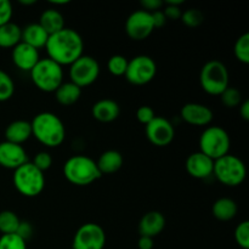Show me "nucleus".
<instances>
[{"label": "nucleus", "mask_w": 249, "mask_h": 249, "mask_svg": "<svg viewBox=\"0 0 249 249\" xmlns=\"http://www.w3.org/2000/svg\"><path fill=\"white\" fill-rule=\"evenodd\" d=\"M151 17H152V22H153V26H155V29L160 28V27H163L165 23H167V18H165L163 10H157V11L151 12Z\"/></svg>", "instance_id": "obj_41"}, {"label": "nucleus", "mask_w": 249, "mask_h": 249, "mask_svg": "<svg viewBox=\"0 0 249 249\" xmlns=\"http://www.w3.org/2000/svg\"><path fill=\"white\" fill-rule=\"evenodd\" d=\"M21 4H23V5H33V4H36V0H21Z\"/></svg>", "instance_id": "obj_45"}, {"label": "nucleus", "mask_w": 249, "mask_h": 249, "mask_svg": "<svg viewBox=\"0 0 249 249\" xmlns=\"http://www.w3.org/2000/svg\"><path fill=\"white\" fill-rule=\"evenodd\" d=\"M12 5L9 0H0V26L11 22Z\"/></svg>", "instance_id": "obj_36"}, {"label": "nucleus", "mask_w": 249, "mask_h": 249, "mask_svg": "<svg viewBox=\"0 0 249 249\" xmlns=\"http://www.w3.org/2000/svg\"><path fill=\"white\" fill-rule=\"evenodd\" d=\"M163 12H164V16L165 18H167V21L168 19H173V21L180 19V17H181V14H182L180 6H178V5H169V4L165 5Z\"/></svg>", "instance_id": "obj_38"}, {"label": "nucleus", "mask_w": 249, "mask_h": 249, "mask_svg": "<svg viewBox=\"0 0 249 249\" xmlns=\"http://www.w3.org/2000/svg\"><path fill=\"white\" fill-rule=\"evenodd\" d=\"M27 152L22 145L2 141L0 142V165L6 169L16 170L28 162Z\"/></svg>", "instance_id": "obj_14"}, {"label": "nucleus", "mask_w": 249, "mask_h": 249, "mask_svg": "<svg viewBox=\"0 0 249 249\" xmlns=\"http://www.w3.org/2000/svg\"><path fill=\"white\" fill-rule=\"evenodd\" d=\"M48 57L60 66H71L80 57L84 50V41L80 34L72 28H63L49 36L45 45Z\"/></svg>", "instance_id": "obj_1"}, {"label": "nucleus", "mask_w": 249, "mask_h": 249, "mask_svg": "<svg viewBox=\"0 0 249 249\" xmlns=\"http://www.w3.org/2000/svg\"><path fill=\"white\" fill-rule=\"evenodd\" d=\"M155 117V111L150 106H140L136 111V118L141 124H145V125H147Z\"/></svg>", "instance_id": "obj_37"}, {"label": "nucleus", "mask_w": 249, "mask_h": 249, "mask_svg": "<svg viewBox=\"0 0 249 249\" xmlns=\"http://www.w3.org/2000/svg\"><path fill=\"white\" fill-rule=\"evenodd\" d=\"M100 74V65L92 56L82 55L70 66V78L73 84L82 88L96 82Z\"/></svg>", "instance_id": "obj_9"}, {"label": "nucleus", "mask_w": 249, "mask_h": 249, "mask_svg": "<svg viewBox=\"0 0 249 249\" xmlns=\"http://www.w3.org/2000/svg\"><path fill=\"white\" fill-rule=\"evenodd\" d=\"M181 118L191 125L206 126L213 121V111L206 105L190 102L182 106Z\"/></svg>", "instance_id": "obj_15"}, {"label": "nucleus", "mask_w": 249, "mask_h": 249, "mask_svg": "<svg viewBox=\"0 0 249 249\" xmlns=\"http://www.w3.org/2000/svg\"><path fill=\"white\" fill-rule=\"evenodd\" d=\"M32 163L34 164V167L38 168L40 172L44 173L45 170L50 169L51 164H53V157H51L50 153L45 152V151H41V152L36 153Z\"/></svg>", "instance_id": "obj_35"}, {"label": "nucleus", "mask_w": 249, "mask_h": 249, "mask_svg": "<svg viewBox=\"0 0 249 249\" xmlns=\"http://www.w3.org/2000/svg\"><path fill=\"white\" fill-rule=\"evenodd\" d=\"M180 19H181L185 26L190 27V28H196V27L201 26L203 23L204 16L201 10L187 9L182 12Z\"/></svg>", "instance_id": "obj_32"}, {"label": "nucleus", "mask_w": 249, "mask_h": 249, "mask_svg": "<svg viewBox=\"0 0 249 249\" xmlns=\"http://www.w3.org/2000/svg\"><path fill=\"white\" fill-rule=\"evenodd\" d=\"M220 97L224 106L228 107V108H235V107H238L242 104V94L236 88L228 87L221 92Z\"/></svg>", "instance_id": "obj_31"}, {"label": "nucleus", "mask_w": 249, "mask_h": 249, "mask_svg": "<svg viewBox=\"0 0 249 249\" xmlns=\"http://www.w3.org/2000/svg\"><path fill=\"white\" fill-rule=\"evenodd\" d=\"M31 125L32 135L48 147H57L65 141V124L55 113H38L31 122Z\"/></svg>", "instance_id": "obj_2"}, {"label": "nucleus", "mask_w": 249, "mask_h": 249, "mask_svg": "<svg viewBox=\"0 0 249 249\" xmlns=\"http://www.w3.org/2000/svg\"><path fill=\"white\" fill-rule=\"evenodd\" d=\"M237 211L238 208L236 202L233 199L228 198V197L216 199L213 204V208H212L213 215L220 221L232 220L237 215Z\"/></svg>", "instance_id": "obj_26"}, {"label": "nucleus", "mask_w": 249, "mask_h": 249, "mask_svg": "<svg viewBox=\"0 0 249 249\" xmlns=\"http://www.w3.org/2000/svg\"><path fill=\"white\" fill-rule=\"evenodd\" d=\"M230 146V135L221 126H208L199 136V152L213 160L228 155Z\"/></svg>", "instance_id": "obj_5"}, {"label": "nucleus", "mask_w": 249, "mask_h": 249, "mask_svg": "<svg viewBox=\"0 0 249 249\" xmlns=\"http://www.w3.org/2000/svg\"><path fill=\"white\" fill-rule=\"evenodd\" d=\"M22 28L14 22L0 26V48L14 49L21 43Z\"/></svg>", "instance_id": "obj_25"}, {"label": "nucleus", "mask_w": 249, "mask_h": 249, "mask_svg": "<svg viewBox=\"0 0 249 249\" xmlns=\"http://www.w3.org/2000/svg\"><path fill=\"white\" fill-rule=\"evenodd\" d=\"M186 172L196 179H207L213 174L214 160L202 152H194L186 160Z\"/></svg>", "instance_id": "obj_16"}, {"label": "nucleus", "mask_w": 249, "mask_h": 249, "mask_svg": "<svg viewBox=\"0 0 249 249\" xmlns=\"http://www.w3.org/2000/svg\"><path fill=\"white\" fill-rule=\"evenodd\" d=\"M165 228V218L160 212L151 211L146 213L141 218L139 223V232L140 236H146V237H156L160 235Z\"/></svg>", "instance_id": "obj_18"}, {"label": "nucleus", "mask_w": 249, "mask_h": 249, "mask_svg": "<svg viewBox=\"0 0 249 249\" xmlns=\"http://www.w3.org/2000/svg\"><path fill=\"white\" fill-rule=\"evenodd\" d=\"M146 136L148 141L155 146L164 147L174 140L175 129L167 118L156 116L146 125Z\"/></svg>", "instance_id": "obj_13"}, {"label": "nucleus", "mask_w": 249, "mask_h": 249, "mask_svg": "<svg viewBox=\"0 0 249 249\" xmlns=\"http://www.w3.org/2000/svg\"><path fill=\"white\" fill-rule=\"evenodd\" d=\"M39 60V51L22 41L12 49V62L24 72H31Z\"/></svg>", "instance_id": "obj_17"}, {"label": "nucleus", "mask_w": 249, "mask_h": 249, "mask_svg": "<svg viewBox=\"0 0 249 249\" xmlns=\"http://www.w3.org/2000/svg\"><path fill=\"white\" fill-rule=\"evenodd\" d=\"M153 31L155 26H153L151 12L145 10L134 11L125 22V32L129 38L133 40H145L152 34Z\"/></svg>", "instance_id": "obj_12"}, {"label": "nucleus", "mask_w": 249, "mask_h": 249, "mask_svg": "<svg viewBox=\"0 0 249 249\" xmlns=\"http://www.w3.org/2000/svg\"><path fill=\"white\" fill-rule=\"evenodd\" d=\"M140 5L142 9L147 12H153L160 10V7L164 5L162 0H141Z\"/></svg>", "instance_id": "obj_40"}, {"label": "nucleus", "mask_w": 249, "mask_h": 249, "mask_svg": "<svg viewBox=\"0 0 249 249\" xmlns=\"http://www.w3.org/2000/svg\"><path fill=\"white\" fill-rule=\"evenodd\" d=\"M82 96V89L72 82H63L55 91L57 102L62 106H72Z\"/></svg>", "instance_id": "obj_24"}, {"label": "nucleus", "mask_w": 249, "mask_h": 249, "mask_svg": "<svg viewBox=\"0 0 249 249\" xmlns=\"http://www.w3.org/2000/svg\"><path fill=\"white\" fill-rule=\"evenodd\" d=\"M39 24L45 29L49 36H51L65 28V17L58 10L48 9L40 15Z\"/></svg>", "instance_id": "obj_23"}, {"label": "nucleus", "mask_w": 249, "mask_h": 249, "mask_svg": "<svg viewBox=\"0 0 249 249\" xmlns=\"http://www.w3.org/2000/svg\"><path fill=\"white\" fill-rule=\"evenodd\" d=\"M51 4H53V5H66V4H68V0H53V1H50Z\"/></svg>", "instance_id": "obj_44"}, {"label": "nucleus", "mask_w": 249, "mask_h": 249, "mask_svg": "<svg viewBox=\"0 0 249 249\" xmlns=\"http://www.w3.org/2000/svg\"><path fill=\"white\" fill-rule=\"evenodd\" d=\"M233 53H235L236 58L240 62L248 65L249 63V34L245 33L236 40L235 46H233Z\"/></svg>", "instance_id": "obj_28"}, {"label": "nucleus", "mask_w": 249, "mask_h": 249, "mask_svg": "<svg viewBox=\"0 0 249 249\" xmlns=\"http://www.w3.org/2000/svg\"><path fill=\"white\" fill-rule=\"evenodd\" d=\"M19 220L16 213L11 211H4L0 212V232L2 235H11V233H16L17 229H18Z\"/></svg>", "instance_id": "obj_27"}, {"label": "nucleus", "mask_w": 249, "mask_h": 249, "mask_svg": "<svg viewBox=\"0 0 249 249\" xmlns=\"http://www.w3.org/2000/svg\"><path fill=\"white\" fill-rule=\"evenodd\" d=\"M92 117L101 123H111L116 121L121 114V107L111 99H104L97 101L91 108Z\"/></svg>", "instance_id": "obj_19"}, {"label": "nucleus", "mask_w": 249, "mask_h": 249, "mask_svg": "<svg viewBox=\"0 0 249 249\" xmlns=\"http://www.w3.org/2000/svg\"><path fill=\"white\" fill-rule=\"evenodd\" d=\"M66 179L77 186H88L102 177L96 162L88 156H73L63 165Z\"/></svg>", "instance_id": "obj_3"}, {"label": "nucleus", "mask_w": 249, "mask_h": 249, "mask_svg": "<svg viewBox=\"0 0 249 249\" xmlns=\"http://www.w3.org/2000/svg\"><path fill=\"white\" fill-rule=\"evenodd\" d=\"M157 66L155 60L147 55H139L128 62L125 78L134 85H145L155 78Z\"/></svg>", "instance_id": "obj_10"}, {"label": "nucleus", "mask_w": 249, "mask_h": 249, "mask_svg": "<svg viewBox=\"0 0 249 249\" xmlns=\"http://www.w3.org/2000/svg\"><path fill=\"white\" fill-rule=\"evenodd\" d=\"M15 92V83L5 71L0 70V102L7 101Z\"/></svg>", "instance_id": "obj_30"}, {"label": "nucleus", "mask_w": 249, "mask_h": 249, "mask_svg": "<svg viewBox=\"0 0 249 249\" xmlns=\"http://www.w3.org/2000/svg\"><path fill=\"white\" fill-rule=\"evenodd\" d=\"M128 62L129 61L123 55H113L109 57L108 62H107V70L111 74L121 77V75L125 74Z\"/></svg>", "instance_id": "obj_29"}, {"label": "nucleus", "mask_w": 249, "mask_h": 249, "mask_svg": "<svg viewBox=\"0 0 249 249\" xmlns=\"http://www.w3.org/2000/svg\"><path fill=\"white\" fill-rule=\"evenodd\" d=\"M15 189L24 197H36L45 187L44 173L34 167L33 163H24L14 173Z\"/></svg>", "instance_id": "obj_6"}, {"label": "nucleus", "mask_w": 249, "mask_h": 249, "mask_svg": "<svg viewBox=\"0 0 249 249\" xmlns=\"http://www.w3.org/2000/svg\"><path fill=\"white\" fill-rule=\"evenodd\" d=\"M48 39L49 34L39 23H31L24 27V28H22L21 41L32 46V48L36 49V50L45 48Z\"/></svg>", "instance_id": "obj_20"}, {"label": "nucleus", "mask_w": 249, "mask_h": 249, "mask_svg": "<svg viewBox=\"0 0 249 249\" xmlns=\"http://www.w3.org/2000/svg\"><path fill=\"white\" fill-rule=\"evenodd\" d=\"M106 245L105 230L95 223L80 226L73 237L72 249H104Z\"/></svg>", "instance_id": "obj_11"}, {"label": "nucleus", "mask_w": 249, "mask_h": 249, "mask_svg": "<svg viewBox=\"0 0 249 249\" xmlns=\"http://www.w3.org/2000/svg\"><path fill=\"white\" fill-rule=\"evenodd\" d=\"M0 249H27V243L16 233L2 235L0 237Z\"/></svg>", "instance_id": "obj_33"}, {"label": "nucleus", "mask_w": 249, "mask_h": 249, "mask_svg": "<svg viewBox=\"0 0 249 249\" xmlns=\"http://www.w3.org/2000/svg\"><path fill=\"white\" fill-rule=\"evenodd\" d=\"M153 238L146 237V236H140L138 241V247L139 249H153Z\"/></svg>", "instance_id": "obj_42"}, {"label": "nucleus", "mask_w": 249, "mask_h": 249, "mask_svg": "<svg viewBox=\"0 0 249 249\" xmlns=\"http://www.w3.org/2000/svg\"><path fill=\"white\" fill-rule=\"evenodd\" d=\"M32 233H33V228H32L31 224L27 223V221H21V223H19L18 229H17L16 231V235H18L19 237L23 238V240L27 242V240L31 237Z\"/></svg>", "instance_id": "obj_39"}, {"label": "nucleus", "mask_w": 249, "mask_h": 249, "mask_svg": "<svg viewBox=\"0 0 249 249\" xmlns=\"http://www.w3.org/2000/svg\"><path fill=\"white\" fill-rule=\"evenodd\" d=\"M123 156L116 150H108L101 153L96 164L101 174H113L123 165Z\"/></svg>", "instance_id": "obj_22"}, {"label": "nucleus", "mask_w": 249, "mask_h": 249, "mask_svg": "<svg viewBox=\"0 0 249 249\" xmlns=\"http://www.w3.org/2000/svg\"><path fill=\"white\" fill-rule=\"evenodd\" d=\"M240 114L245 121H249V101L245 100L240 105Z\"/></svg>", "instance_id": "obj_43"}, {"label": "nucleus", "mask_w": 249, "mask_h": 249, "mask_svg": "<svg viewBox=\"0 0 249 249\" xmlns=\"http://www.w3.org/2000/svg\"><path fill=\"white\" fill-rule=\"evenodd\" d=\"M236 243L242 249H249V221L245 220L235 230Z\"/></svg>", "instance_id": "obj_34"}, {"label": "nucleus", "mask_w": 249, "mask_h": 249, "mask_svg": "<svg viewBox=\"0 0 249 249\" xmlns=\"http://www.w3.org/2000/svg\"><path fill=\"white\" fill-rule=\"evenodd\" d=\"M213 174L225 186H240L246 179L247 169L242 160L236 156L228 153L224 157L214 160Z\"/></svg>", "instance_id": "obj_8"}, {"label": "nucleus", "mask_w": 249, "mask_h": 249, "mask_svg": "<svg viewBox=\"0 0 249 249\" xmlns=\"http://www.w3.org/2000/svg\"><path fill=\"white\" fill-rule=\"evenodd\" d=\"M29 73L34 85L44 92H55L63 83L62 66L49 57L40 58Z\"/></svg>", "instance_id": "obj_4"}, {"label": "nucleus", "mask_w": 249, "mask_h": 249, "mask_svg": "<svg viewBox=\"0 0 249 249\" xmlns=\"http://www.w3.org/2000/svg\"><path fill=\"white\" fill-rule=\"evenodd\" d=\"M32 136L31 122L15 121L10 123L5 129V141L22 145Z\"/></svg>", "instance_id": "obj_21"}, {"label": "nucleus", "mask_w": 249, "mask_h": 249, "mask_svg": "<svg viewBox=\"0 0 249 249\" xmlns=\"http://www.w3.org/2000/svg\"><path fill=\"white\" fill-rule=\"evenodd\" d=\"M199 83L207 94L220 96L221 92L230 87V75L228 68L221 61H208L199 73Z\"/></svg>", "instance_id": "obj_7"}]
</instances>
